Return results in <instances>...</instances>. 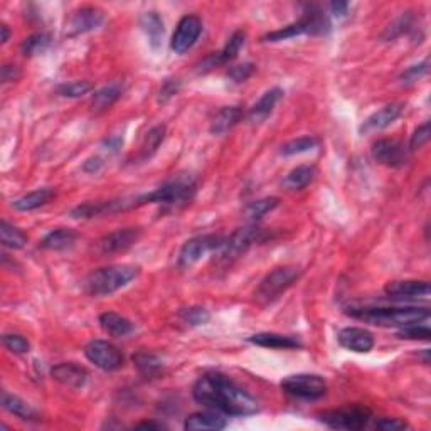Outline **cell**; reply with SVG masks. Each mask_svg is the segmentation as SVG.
Returning <instances> with one entry per match:
<instances>
[{
  "instance_id": "30bf717a",
  "label": "cell",
  "mask_w": 431,
  "mask_h": 431,
  "mask_svg": "<svg viewBox=\"0 0 431 431\" xmlns=\"http://www.w3.org/2000/svg\"><path fill=\"white\" fill-rule=\"evenodd\" d=\"M84 356L92 364H94L98 369L107 371V373H113L124 367L125 357L120 349L113 346L108 340H92L88 346L84 347Z\"/></svg>"
},
{
  "instance_id": "74e56055",
  "label": "cell",
  "mask_w": 431,
  "mask_h": 431,
  "mask_svg": "<svg viewBox=\"0 0 431 431\" xmlns=\"http://www.w3.org/2000/svg\"><path fill=\"white\" fill-rule=\"evenodd\" d=\"M411 26H413V17L410 16V12L403 13L401 17H398V19L394 21L393 24L384 31L383 39L384 40L396 39V38H399V36H403L405 33H408V31L411 29Z\"/></svg>"
},
{
  "instance_id": "ffe728a7",
  "label": "cell",
  "mask_w": 431,
  "mask_h": 431,
  "mask_svg": "<svg viewBox=\"0 0 431 431\" xmlns=\"http://www.w3.org/2000/svg\"><path fill=\"white\" fill-rule=\"evenodd\" d=\"M283 97V89L281 88H271L266 92L258 102L253 105L251 110L248 113V120L251 124H261L273 113L276 103Z\"/></svg>"
},
{
  "instance_id": "603a6c76",
  "label": "cell",
  "mask_w": 431,
  "mask_h": 431,
  "mask_svg": "<svg viewBox=\"0 0 431 431\" xmlns=\"http://www.w3.org/2000/svg\"><path fill=\"white\" fill-rule=\"evenodd\" d=\"M121 94H124V84L121 83H110L103 86L102 89H98V92L93 94L92 105H89L92 107V111L93 113L107 111L108 108L115 105Z\"/></svg>"
},
{
  "instance_id": "c3c4849f",
  "label": "cell",
  "mask_w": 431,
  "mask_h": 431,
  "mask_svg": "<svg viewBox=\"0 0 431 431\" xmlns=\"http://www.w3.org/2000/svg\"><path fill=\"white\" fill-rule=\"evenodd\" d=\"M102 167H103V160L99 157H92L83 163V170L88 172V174H97Z\"/></svg>"
},
{
  "instance_id": "e575fe53",
  "label": "cell",
  "mask_w": 431,
  "mask_h": 431,
  "mask_svg": "<svg viewBox=\"0 0 431 431\" xmlns=\"http://www.w3.org/2000/svg\"><path fill=\"white\" fill-rule=\"evenodd\" d=\"M278 204H280L278 197H265L260 199V201L249 202L246 209H244V216H246L249 221H258L265 214H268V212L276 209Z\"/></svg>"
},
{
  "instance_id": "836d02e7",
  "label": "cell",
  "mask_w": 431,
  "mask_h": 431,
  "mask_svg": "<svg viewBox=\"0 0 431 431\" xmlns=\"http://www.w3.org/2000/svg\"><path fill=\"white\" fill-rule=\"evenodd\" d=\"M49 46H51V36L46 33H38V34L29 36V38L22 43L21 51L24 56L33 58V56H38V54L46 53Z\"/></svg>"
},
{
  "instance_id": "4fadbf2b",
  "label": "cell",
  "mask_w": 431,
  "mask_h": 431,
  "mask_svg": "<svg viewBox=\"0 0 431 431\" xmlns=\"http://www.w3.org/2000/svg\"><path fill=\"white\" fill-rule=\"evenodd\" d=\"M373 157L386 167L401 169L410 160V151L398 140L384 138L373 145Z\"/></svg>"
},
{
  "instance_id": "4dcf8cb0",
  "label": "cell",
  "mask_w": 431,
  "mask_h": 431,
  "mask_svg": "<svg viewBox=\"0 0 431 431\" xmlns=\"http://www.w3.org/2000/svg\"><path fill=\"white\" fill-rule=\"evenodd\" d=\"M315 179V167L314 165H298L290 174L285 177L283 185L290 190H302L305 189L312 180Z\"/></svg>"
},
{
  "instance_id": "f35d334b",
  "label": "cell",
  "mask_w": 431,
  "mask_h": 431,
  "mask_svg": "<svg viewBox=\"0 0 431 431\" xmlns=\"http://www.w3.org/2000/svg\"><path fill=\"white\" fill-rule=\"evenodd\" d=\"M93 89V84L89 81H71L65 83L58 88V93L65 98H80L88 94Z\"/></svg>"
},
{
  "instance_id": "9c48e42d",
  "label": "cell",
  "mask_w": 431,
  "mask_h": 431,
  "mask_svg": "<svg viewBox=\"0 0 431 431\" xmlns=\"http://www.w3.org/2000/svg\"><path fill=\"white\" fill-rule=\"evenodd\" d=\"M281 389L292 398L315 401L325 396L327 383L319 374H295L281 381Z\"/></svg>"
},
{
  "instance_id": "7dc6e473",
  "label": "cell",
  "mask_w": 431,
  "mask_h": 431,
  "mask_svg": "<svg viewBox=\"0 0 431 431\" xmlns=\"http://www.w3.org/2000/svg\"><path fill=\"white\" fill-rule=\"evenodd\" d=\"M21 78V70L16 65H6L2 67V81L4 83H13Z\"/></svg>"
},
{
  "instance_id": "b9f144b4",
  "label": "cell",
  "mask_w": 431,
  "mask_h": 431,
  "mask_svg": "<svg viewBox=\"0 0 431 431\" xmlns=\"http://www.w3.org/2000/svg\"><path fill=\"white\" fill-rule=\"evenodd\" d=\"M428 70H430V59H425V61L420 62V65L408 67V70L401 75V81L405 84L416 83V81H420L421 78H425V76L428 75Z\"/></svg>"
},
{
  "instance_id": "bcb514c9",
  "label": "cell",
  "mask_w": 431,
  "mask_h": 431,
  "mask_svg": "<svg viewBox=\"0 0 431 431\" xmlns=\"http://www.w3.org/2000/svg\"><path fill=\"white\" fill-rule=\"evenodd\" d=\"M179 89H180L179 80H165L160 88V102L165 103L167 99H170L174 94L179 93Z\"/></svg>"
},
{
  "instance_id": "83f0119b",
  "label": "cell",
  "mask_w": 431,
  "mask_h": 431,
  "mask_svg": "<svg viewBox=\"0 0 431 431\" xmlns=\"http://www.w3.org/2000/svg\"><path fill=\"white\" fill-rule=\"evenodd\" d=\"M54 197V190L53 189H38L33 190V192L26 194L19 199L12 202V207L17 211H34L39 209L40 206L48 204L51 199Z\"/></svg>"
},
{
  "instance_id": "52a82bcc",
  "label": "cell",
  "mask_w": 431,
  "mask_h": 431,
  "mask_svg": "<svg viewBox=\"0 0 431 431\" xmlns=\"http://www.w3.org/2000/svg\"><path fill=\"white\" fill-rule=\"evenodd\" d=\"M319 421L332 430H346L356 431L366 428L371 421V410L366 406H346L340 410L324 411L319 415Z\"/></svg>"
},
{
  "instance_id": "5bb4252c",
  "label": "cell",
  "mask_w": 431,
  "mask_h": 431,
  "mask_svg": "<svg viewBox=\"0 0 431 431\" xmlns=\"http://www.w3.org/2000/svg\"><path fill=\"white\" fill-rule=\"evenodd\" d=\"M386 295L393 300H418L430 297V283L420 280H399L386 285Z\"/></svg>"
},
{
  "instance_id": "7a4b0ae2",
  "label": "cell",
  "mask_w": 431,
  "mask_h": 431,
  "mask_svg": "<svg viewBox=\"0 0 431 431\" xmlns=\"http://www.w3.org/2000/svg\"><path fill=\"white\" fill-rule=\"evenodd\" d=\"M354 319L379 327H403L420 322H428L431 312L428 307H374V308H352L349 312Z\"/></svg>"
},
{
  "instance_id": "d4e9b609",
  "label": "cell",
  "mask_w": 431,
  "mask_h": 431,
  "mask_svg": "<svg viewBox=\"0 0 431 431\" xmlns=\"http://www.w3.org/2000/svg\"><path fill=\"white\" fill-rule=\"evenodd\" d=\"M140 26H142L143 33L147 34L148 43L153 49H157L162 44L163 34H165V27H163L162 17L157 12H145L140 17Z\"/></svg>"
},
{
  "instance_id": "4316f807",
  "label": "cell",
  "mask_w": 431,
  "mask_h": 431,
  "mask_svg": "<svg viewBox=\"0 0 431 431\" xmlns=\"http://www.w3.org/2000/svg\"><path fill=\"white\" fill-rule=\"evenodd\" d=\"M76 239H78V233H76V231L59 228L44 236V239L40 241V246L44 249H51V251H61V249L71 248Z\"/></svg>"
},
{
  "instance_id": "cb8c5ba5",
  "label": "cell",
  "mask_w": 431,
  "mask_h": 431,
  "mask_svg": "<svg viewBox=\"0 0 431 431\" xmlns=\"http://www.w3.org/2000/svg\"><path fill=\"white\" fill-rule=\"evenodd\" d=\"M244 113L241 107H224L222 110L217 111L211 124V133L212 135H224L233 126H236L243 120Z\"/></svg>"
},
{
  "instance_id": "484cf974",
  "label": "cell",
  "mask_w": 431,
  "mask_h": 431,
  "mask_svg": "<svg viewBox=\"0 0 431 431\" xmlns=\"http://www.w3.org/2000/svg\"><path fill=\"white\" fill-rule=\"evenodd\" d=\"M99 325L111 337H125L135 329L129 319L115 314V312H107V314L99 315Z\"/></svg>"
},
{
  "instance_id": "f5cc1de1",
  "label": "cell",
  "mask_w": 431,
  "mask_h": 431,
  "mask_svg": "<svg viewBox=\"0 0 431 431\" xmlns=\"http://www.w3.org/2000/svg\"><path fill=\"white\" fill-rule=\"evenodd\" d=\"M0 33H2V38H0V43L6 44L7 40H9V38H11V31H9V27H7L6 24H2V26H0Z\"/></svg>"
},
{
  "instance_id": "f907efd6",
  "label": "cell",
  "mask_w": 431,
  "mask_h": 431,
  "mask_svg": "<svg viewBox=\"0 0 431 431\" xmlns=\"http://www.w3.org/2000/svg\"><path fill=\"white\" fill-rule=\"evenodd\" d=\"M103 145H105L107 151H110V152H118V151H120L121 145H124V138H121L120 135H113V137L107 138L105 142H103Z\"/></svg>"
},
{
  "instance_id": "7bdbcfd3",
  "label": "cell",
  "mask_w": 431,
  "mask_h": 431,
  "mask_svg": "<svg viewBox=\"0 0 431 431\" xmlns=\"http://www.w3.org/2000/svg\"><path fill=\"white\" fill-rule=\"evenodd\" d=\"M255 72V65L251 62H244L239 66H231L228 71V80L234 84H241L244 81L251 78V75Z\"/></svg>"
},
{
  "instance_id": "e0dca14e",
  "label": "cell",
  "mask_w": 431,
  "mask_h": 431,
  "mask_svg": "<svg viewBox=\"0 0 431 431\" xmlns=\"http://www.w3.org/2000/svg\"><path fill=\"white\" fill-rule=\"evenodd\" d=\"M337 340L344 349L359 354L371 352L376 344L374 335L369 330L361 329V327H346L339 332Z\"/></svg>"
},
{
  "instance_id": "60d3db41",
  "label": "cell",
  "mask_w": 431,
  "mask_h": 431,
  "mask_svg": "<svg viewBox=\"0 0 431 431\" xmlns=\"http://www.w3.org/2000/svg\"><path fill=\"white\" fill-rule=\"evenodd\" d=\"M2 342L13 354H27L31 351L29 340L19 334H6L2 337Z\"/></svg>"
},
{
  "instance_id": "d6986e66",
  "label": "cell",
  "mask_w": 431,
  "mask_h": 431,
  "mask_svg": "<svg viewBox=\"0 0 431 431\" xmlns=\"http://www.w3.org/2000/svg\"><path fill=\"white\" fill-rule=\"evenodd\" d=\"M53 378L67 388L80 389L83 388L88 381V371L75 362H61V364L54 366L51 369Z\"/></svg>"
},
{
  "instance_id": "d6a6232c",
  "label": "cell",
  "mask_w": 431,
  "mask_h": 431,
  "mask_svg": "<svg viewBox=\"0 0 431 431\" xmlns=\"http://www.w3.org/2000/svg\"><path fill=\"white\" fill-rule=\"evenodd\" d=\"M0 241L6 248L21 249L27 244V236L19 228L9 224L7 221L0 222Z\"/></svg>"
},
{
  "instance_id": "6da1fadb",
  "label": "cell",
  "mask_w": 431,
  "mask_h": 431,
  "mask_svg": "<svg viewBox=\"0 0 431 431\" xmlns=\"http://www.w3.org/2000/svg\"><path fill=\"white\" fill-rule=\"evenodd\" d=\"M194 399L207 410L229 416H249L260 411L258 401L241 386L221 373H207L196 381Z\"/></svg>"
},
{
  "instance_id": "ee69618b",
  "label": "cell",
  "mask_w": 431,
  "mask_h": 431,
  "mask_svg": "<svg viewBox=\"0 0 431 431\" xmlns=\"http://www.w3.org/2000/svg\"><path fill=\"white\" fill-rule=\"evenodd\" d=\"M428 140H430V124L426 121V124L418 126V129L415 130V133L411 135L410 148H408V151H410V152L418 151V148H421L423 145L428 143Z\"/></svg>"
},
{
  "instance_id": "ac0fdd59",
  "label": "cell",
  "mask_w": 431,
  "mask_h": 431,
  "mask_svg": "<svg viewBox=\"0 0 431 431\" xmlns=\"http://www.w3.org/2000/svg\"><path fill=\"white\" fill-rule=\"evenodd\" d=\"M403 110H405V105L403 103H389L381 108V110L374 111L373 115L367 116L364 124L361 125V133L367 135L373 133V131H379L388 129L389 125L394 124L399 116H401Z\"/></svg>"
},
{
  "instance_id": "f6af8a7d",
  "label": "cell",
  "mask_w": 431,
  "mask_h": 431,
  "mask_svg": "<svg viewBox=\"0 0 431 431\" xmlns=\"http://www.w3.org/2000/svg\"><path fill=\"white\" fill-rule=\"evenodd\" d=\"M376 428L384 431H399V430L410 428V425H408L405 420H399V418H383L376 423Z\"/></svg>"
},
{
  "instance_id": "8fae6325",
  "label": "cell",
  "mask_w": 431,
  "mask_h": 431,
  "mask_svg": "<svg viewBox=\"0 0 431 431\" xmlns=\"http://www.w3.org/2000/svg\"><path fill=\"white\" fill-rule=\"evenodd\" d=\"M222 243H224V236L219 234H202L189 239L180 248L179 265L184 266V268L185 266H192L194 263H197L207 253L217 251L222 246Z\"/></svg>"
},
{
  "instance_id": "277c9868",
  "label": "cell",
  "mask_w": 431,
  "mask_h": 431,
  "mask_svg": "<svg viewBox=\"0 0 431 431\" xmlns=\"http://www.w3.org/2000/svg\"><path fill=\"white\" fill-rule=\"evenodd\" d=\"M196 194V180L190 175H179L170 182L163 184L152 192L133 196V206H147V204H163V206H179L187 204Z\"/></svg>"
},
{
  "instance_id": "f546056e",
  "label": "cell",
  "mask_w": 431,
  "mask_h": 431,
  "mask_svg": "<svg viewBox=\"0 0 431 431\" xmlns=\"http://www.w3.org/2000/svg\"><path fill=\"white\" fill-rule=\"evenodd\" d=\"M133 364L138 369V373L145 378H157L163 371V361L156 354L137 352L133 356Z\"/></svg>"
},
{
  "instance_id": "7402d4cb",
  "label": "cell",
  "mask_w": 431,
  "mask_h": 431,
  "mask_svg": "<svg viewBox=\"0 0 431 431\" xmlns=\"http://www.w3.org/2000/svg\"><path fill=\"white\" fill-rule=\"evenodd\" d=\"M248 342L268 349H300L302 342L292 335H281L273 332H261L248 337Z\"/></svg>"
},
{
  "instance_id": "3957f363",
  "label": "cell",
  "mask_w": 431,
  "mask_h": 431,
  "mask_svg": "<svg viewBox=\"0 0 431 431\" xmlns=\"http://www.w3.org/2000/svg\"><path fill=\"white\" fill-rule=\"evenodd\" d=\"M140 273V268L135 265H113L107 268L94 270L86 276L84 292L92 297H105L126 287L131 280Z\"/></svg>"
},
{
  "instance_id": "44dd1931",
  "label": "cell",
  "mask_w": 431,
  "mask_h": 431,
  "mask_svg": "<svg viewBox=\"0 0 431 431\" xmlns=\"http://www.w3.org/2000/svg\"><path fill=\"white\" fill-rule=\"evenodd\" d=\"M228 426L226 421L217 411H207V413H194L189 415L184 421L185 430H209V431H217L224 430Z\"/></svg>"
},
{
  "instance_id": "f1b7e54d",
  "label": "cell",
  "mask_w": 431,
  "mask_h": 431,
  "mask_svg": "<svg viewBox=\"0 0 431 431\" xmlns=\"http://www.w3.org/2000/svg\"><path fill=\"white\" fill-rule=\"evenodd\" d=\"M2 406L4 410H7L9 413H12L13 416L21 420H38V411L34 410L29 403H26L24 399H21L16 394H9L4 393L2 394Z\"/></svg>"
},
{
  "instance_id": "d590c367",
  "label": "cell",
  "mask_w": 431,
  "mask_h": 431,
  "mask_svg": "<svg viewBox=\"0 0 431 431\" xmlns=\"http://www.w3.org/2000/svg\"><path fill=\"white\" fill-rule=\"evenodd\" d=\"M317 145H319V140H317L315 137H300V138L290 140V142L281 145L280 153L285 157L297 156V153L312 151V148H315Z\"/></svg>"
},
{
  "instance_id": "2e32d148",
  "label": "cell",
  "mask_w": 431,
  "mask_h": 431,
  "mask_svg": "<svg viewBox=\"0 0 431 431\" xmlns=\"http://www.w3.org/2000/svg\"><path fill=\"white\" fill-rule=\"evenodd\" d=\"M142 231L138 228H125L113 231V233L103 236L98 241V249L103 255H113V253H121L133 246L138 241Z\"/></svg>"
},
{
  "instance_id": "ba28073f",
  "label": "cell",
  "mask_w": 431,
  "mask_h": 431,
  "mask_svg": "<svg viewBox=\"0 0 431 431\" xmlns=\"http://www.w3.org/2000/svg\"><path fill=\"white\" fill-rule=\"evenodd\" d=\"M263 229L256 226H248V228H239L233 234L224 238L222 246L217 249V261L222 265H231L234 260H238L243 253H246L253 244L261 241Z\"/></svg>"
},
{
  "instance_id": "5b68a950",
  "label": "cell",
  "mask_w": 431,
  "mask_h": 431,
  "mask_svg": "<svg viewBox=\"0 0 431 431\" xmlns=\"http://www.w3.org/2000/svg\"><path fill=\"white\" fill-rule=\"evenodd\" d=\"M330 22L327 17L322 13L319 9L310 7V11L305 12V16L302 17L298 22H293L287 27L280 31H273V33L266 34L263 40L265 43H280V40H287L302 34H325L329 33Z\"/></svg>"
},
{
  "instance_id": "816d5d0a",
  "label": "cell",
  "mask_w": 431,
  "mask_h": 431,
  "mask_svg": "<svg viewBox=\"0 0 431 431\" xmlns=\"http://www.w3.org/2000/svg\"><path fill=\"white\" fill-rule=\"evenodd\" d=\"M137 428H153V430H162L165 428V425L157 423V421H142V423L137 425Z\"/></svg>"
},
{
  "instance_id": "ab89813d",
  "label": "cell",
  "mask_w": 431,
  "mask_h": 431,
  "mask_svg": "<svg viewBox=\"0 0 431 431\" xmlns=\"http://www.w3.org/2000/svg\"><path fill=\"white\" fill-rule=\"evenodd\" d=\"M430 335H431L430 327L426 325L425 322L406 325L398 332L399 339H406V340H430Z\"/></svg>"
},
{
  "instance_id": "9a60e30c",
  "label": "cell",
  "mask_w": 431,
  "mask_h": 431,
  "mask_svg": "<svg viewBox=\"0 0 431 431\" xmlns=\"http://www.w3.org/2000/svg\"><path fill=\"white\" fill-rule=\"evenodd\" d=\"M103 19H105V16H103V11H99L98 7H92V6L81 7L78 11L72 12L70 22H67L66 34L80 36L89 33V31H94L97 27L102 26Z\"/></svg>"
},
{
  "instance_id": "8d00e7d4",
  "label": "cell",
  "mask_w": 431,
  "mask_h": 431,
  "mask_svg": "<svg viewBox=\"0 0 431 431\" xmlns=\"http://www.w3.org/2000/svg\"><path fill=\"white\" fill-rule=\"evenodd\" d=\"M179 317L190 327L206 325L211 320V314L202 307H189L179 312Z\"/></svg>"
},
{
  "instance_id": "681fc988",
  "label": "cell",
  "mask_w": 431,
  "mask_h": 431,
  "mask_svg": "<svg viewBox=\"0 0 431 431\" xmlns=\"http://www.w3.org/2000/svg\"><path fill=\"white\" fill-rule=\"evenodd\" d=\"M330 12H332V16L335 17H346L349 12V4L347 2H332L330 4Z\"/></svg>"
},
{
  "instance_id": "7c38bea8",
  "label": "cell",
  "mask_w": 431,
  "mask_h": 431,
  "mask_svg": "<svg viewBox=\"0 0 431 431\" xmlns=\"http://www.w3.org/2000/svg\"><path fill=\"white\" fill-rule=\"evenodd\" d=\"M202 33V21L197 16H185L179 21L175 27V33L172 36L170 48L177 54L187 53L194 44L197 43L199 36Z\"/></svg>"
},
{
  "instance_id": "8992f818",
  "label": "cell",
  "mask_w": 431,
  "mask_h": 431,
  "mask_svg": "<svg viewBox=\"0 0 431 431\" xmlns=\"http://www.w3.org/2000/svg\"><path fill=\"white\" fill-rule=\"evenodd\" d=\"M300 275L302 270L297 266H280V268L270 271L256 290V300L263 305L275 302L276 298L281 297V293L287 292L295 281L300 278Z\"/></svg>"
},
{
  "instance_id": "1f68e13d",
  "label": "cell",
  "mask_w": 431,
  "mask_h": 431,
  "mask_svg": "<svg viewBox=\"0 0 431 431\" xmlns=\"http://www.w3.org/2000/svg\"><path fill=\"white\" fill-rule=\"evenodd\" d=\"M163 138H165V126L158 125L153 126L152 130H148L147 133H145L142 147H140V153H138V160H148L153 153L158 151V147H160Z\"/></svg>"
}]
</instances>
